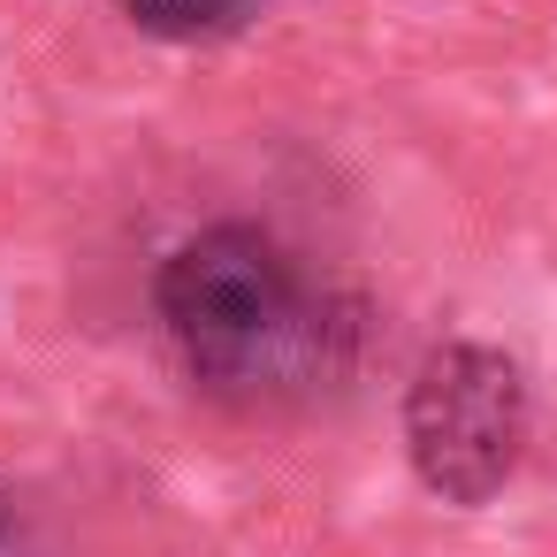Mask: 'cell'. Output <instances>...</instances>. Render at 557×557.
I'll return each instance as SVG.
<instances>
[{"mask_svg":"<svg viewBox=\"0 0 557 557\" xmlns=\"http://www.w3.org/2000/svg\"><path fill=\"white\" fill-rule=\"evenodd\" d=\"M138 313L169 382L237 428H306L351 405L382 344L374 283L275 207H207L169 230Z\"/></svg>","mask_w":557,"mask_h":557,"instance_id":"cell-1","label":"cell"},{"mask_svg":"<svg viewBox=\"0 0 557 557\" xmlns=\"http://www.w3.org/2000/svg\"><path fill=\"white\" fill-rule=\"evenodd\" d=\"M397 450L420 496L488 511L534 450V382L496 336H435L397 389Z\"/></svg>","mask_w":557,"mask_h":557,"instance_id":"cell-2","label":"cell"},{"mask_svg":"<svg viewBox=\"0 0 557 557\" xmlns=\"http://www.w3.org/2000/svg\"><path fill=\"white\" fill-rule=\"evenodd\" d=\"M275 0H115V16L138 32V39H161V47H222V39H245Z\"/></svg>","mask_w":557,"mask_h":557,"instance_id":"cell-3","label":"cell"},{"mask_svg":"<svg viewBox=\"0 0 557 557\" xmlns=\"http://www.w3.org/2000/svg\"><path fill=\"white\" fill-rule=\"evenodd\" d=\"M0 557H77V549L62 542L54 511H47L24 481H9V473H0Z\"/></svg>","mask_w":557,"mask_h":557,"instance_id":"cell-4","label":"cell"}]
</instances>
